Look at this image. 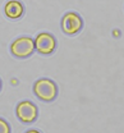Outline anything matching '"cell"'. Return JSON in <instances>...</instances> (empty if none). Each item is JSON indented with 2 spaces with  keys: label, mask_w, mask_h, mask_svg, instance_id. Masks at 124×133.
<instances>
[{
  "label": "cell",
  "mask_w": 124,
  "mask_h": 133,
  "mask_svg": "<svg viewBox=\"0 0 124 133\" xmlns=\"http://www.w3.org/2000/svg\"><path fill=\"white\" fill-rule=\"evenodd\" d=\"M0 90H1V79H0Z\"/></svg>",
  "instance_id": "8"
},
{
  "label": "cell",
  "mask_w": 124,
  "mask_h": 133,
  "mask_svg": "<svg viewBox=\"0 0 124 133\" xmlns=\"http://www.w3.org/2000/svg\"><path fill=\"white\" fill-rule=\"evenodd\" d=\"M10 132V127L8 125V123L0 118V133H8Z\"/></svg>",
  "instance_id": "7"
},
{
  "label": "cell",
  "mask_w": 124,
  "mask_h": 133,
  "mask_svg": "<svg viewBox=\"0 0 124 133\" xmlns=\"http://www.w3.org/2000/svg\"><path fill=\"white\" fill-rule=\"evenodd\" d=\"M55 46H56L55 38L50 33H41L35 40V49L40 54H44V55L51 54L55 50Z\"/></svg>",
  "instance_id": "5"
},
{
  "label": "cell",
  "mask_w": 124,
  "mask_h": 133,
  "mask_svg": "<svg viewBox=\"0 0 124 133\" xmlns=\"http://www.w3.org/2000/svg\"><path fill=\"white\" fill-rule=\"evenodd\" d=\"M83 27L82 18L75 13H67L63 17L61 21V28L67 35H75Z\"/></svg>",
  "instance_id": "4"
},
{
  "label": "cell",
  "mask_w": 124,
  "mask_h": 133,
  "mask_svg": "<svg viewBox=\"0 0 124 133\" xmlns=\"http://www.w3.org/2000/svg\"><path fill=\"white\" fill-rule=\"evenodd\" d=\"M33 51H35V41L31 37H19L10 46L12 55L18 59H26L31 56Z\"/></svg>",
  "instance_id": "2"
},
{
  "label": "cell",
  "mask_w": 124,
  "mask_h": 133,
  "mask_svg": "<svg viewBox=\"0 0 124 133\" xmlns=\"http://www.w3.org/2000/svg\"><path fill=\"white\" fill-rule=\"evenodd\" d=\"M33 92L38 100H41L44 102H51L55 100L56 95H58V87H56L55 82H53L51 79L41 78L35 83Z\"/></svg>",
  "instance_id": "1"
},
{
  "label": "cell",
  "mask_w": 124,
  "mask_h": 133,
  "mask_svg": "<svg viewBox=\"0 0 124 133\" xmlns=\"http://www.w3.org/2000/svg\"><path fill=\"white\" fill-rule=\"evenodd\" d=\"M4 12H5V16L8 17V18H10V19H18L23 14V5L19 1H17V0H12V1L6 3Z\"/></svg>",
  "instance_id": "6"
},
{
  "label": "cell",
  "mask_w": 124,
  "mask_h": 133,
  "mask_svg": "<svg viewBox=\"0 0 124 133\" xmlns=\"http://www.w3.org/2000/svg\"><path fill=\"white\" fill-rule=\"evenodd\" d=\"M37 115H38V110L35 104H32L30 101H23V102L18 104L17 116L22 123L31 124L37 119Z\"/></svg>",
  "instance_id": "3"
}]
</instances>
